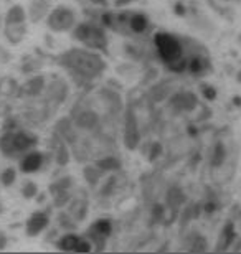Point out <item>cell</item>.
<instances>
[{
    "mask_svg": "<svg viewBox=\"0 0 241 254\" xmlns=\"http://www.w3.org/2000/svg\"><path fill=\"white\" fill-rule=\"evenodd\" d=\"M129 25L134 32H144L147 27V20H146V17H142V15H134V17H131Z\"/></svg>",
    "mask_w": 241,
    "mask_h": 254,
    "instance_id": "3",
    "label": "cell"
},
{
    "mask_svg": "<svg viewBox=\"0 0 241 254\" xmlns=\"http://www.w3.org/2000/svg\"><path fill=\"white\" fill-rule=\"evenodd\" d=\"M76 37L83 40L84 43L88 45H94V47H102V43H106L104 37L97 28H91V27H81L78 28V33Z\"/></svg>",
    "mask_w": 241,
    "mask_h": 254,
    "instance_id": "2",
    "label": "cell"
},
{
    "mask_svg": "<svg viewBox=\"0 0 241 254\" xmlns=\"http://www.w3.org/2000/svg\"><path fill=\"white\" fill-rule=\"evenodd\" d=\"M40 162H42V157H40L38 154H33V155L27 157V160L23 162V170H28L30 172V170L38 169Z\"/></svg>",
    "mask_w": 241,
    "mask_h": 254,
    "instance_id": "4",
    "label": "cell"
},
{
    "mask_svg": "<svg viewBox=\"0 0 241 254\" xmlns=\"http://www.w3.org/2000/svg\"><path fill=\"white\" fill-rule=\"evenodd\" d=\"M157 50L161 53V58L165 62L173 71H182L185 63L182 60V47L177 38L170 37V35L161 33L156 37Z\"/></svg>",
    "mask_w": 241,
    "mask_h": 254,
    "instance_id": "1",
    "label": "cell"
}]
</instances>
